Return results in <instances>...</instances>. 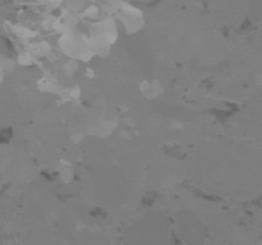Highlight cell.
<instances>
[{
  "label": "cell",
  "instance_id": "1",
  "mask_svg": "<svg viewBox=\"0 0 262 245\" xmlns=\"http://www.w3.org/2000/svg\"><path fill=\"white\" fill-rule=\"evenodd\" d=\"M59 49L63 54L78 62H90L93 58L90 45V37L75 29L69 33L60 34Z\"/></svg>",
  "mask_w": 262,
  "mask_h": 245
},
{
  "label": "cell",
  "instance_id": "2",
  "mask_svg": "<svg viewBox=\"0 0 262 245\" xmlns=\"http://www.w3.org/2000/svg\"><path fill=\"white\" fill-rule=\"evenodd\" d=\"M114 20L122 24L123 29L127 34H137L143 29L146 25L144 13L138 7L131 4L127 0H122L118 9L114 13Z\"/></svg>",
  "mask_w": 262,
  "mask_h": 245
},
{
  "label": "cell",
  "instance_id": "3",
  "mask_svg": "<svg viewBox=\"0 0 262 245\" xmlns=\"http://www.w3.org/2000/svg\"><path fill=\"white\" fill-rule=\"evenodd\" d=\"M88 29H90V34L105 39L111 45H113L118 39V27L113 16H106L105 18H100L95 23H90Z\"/></svg>",
  "mask_w": 262,
  "mask_h": 245
},
{
  "label": "cell",
  "instance_id": "4",
  "mask_svg": "<svg viewBox=\"0 0 262 245\" xmlns=\"http://www.w3.org/2000/svg\"><path fill=\"white\" fill-rule=\"evenodd\" d=\"M79 20H80V17H79L78 13L71 12L69 9H60L59 16L54 17L53 30L59 34L69 33V32L76 29Z\"/></svg>",
  "mask_w": 262,
  "mask_h": 245
},
{
  "label": "cell",
  "instance_id": "5",
  "mask_svg": "<svg viewBox=\"0 0 262 245\" xmlns=\"http://www.w3.org/2000/svg\"><path fill=\"white\" fill-rule=\"evenodd\" d=\"M139 91L146 99H156L164 93V88L159 80H144L139 84Z\"/></svg>",
  "mask_w": 262,
  "mask_h": 245
},
{
  "label": "cell",
  "instance_id": "6",
  "mask_svg": "<svg viewBox=\"0 0 262 245\" xmlns=\"http://www.w3.org/2000/svg\"><path fill=\"white\" fill-rule=\"evenodd\" d=\"M90 45L91 50H92L93 57H100V58H106L107 55L111 54L112 45L105 39L100 38L97 36H92L90 34Z\"/></svg>",
  "mask_w": 262,
  "mask_h": 245
},
{
  "label": "cell",
  "instance_id": "7",
  "mask_svg": "<svg viewBox=\"0 0 262 245\" xmlns=\"http://www.w3.org/2000/svg\"><path fill=\"white\" fill-rule=\"evenodd\" d=\"M37 88H38L39 92L43 93H60V91H62L59 81L54 78V76L50 75L42 76V78L37 81Z\"/></svg>",
  "mask_w": 262,
  "mask_h": 245
},
{
  "label": "cell",
  "instance_id": "8",
  "mask_svg": "<svg viewBox=\"0 0 262 245\" xmlns=\"http://www.w3.org/2000/svg\"><path fill=\"white\" fill-rule=\"evenodd\" d=\"M28 50L36 58H43L51 53V46L46 41L30 42L29 45H28Z\"/></svg>",
  "mask_w": 262,
  "mask_h": 245
},
{
  "label": "cell",
  "instance_id": "9",
  "mask_svg": "<svg viewBox=\"0 0 262 245\" xmlns=\"http://www.w3.org/2000/svg\"><path fill=\"white\" fill-rule=\"evenodd\" d=\"M79 17H80V20H86L88 23H95V21L101 18V9H100V7L96 3H92L90 6H86L79 13Z\"/></svg>",
  "mask_w": 262,
  "mask_h": 245
},
{
  "label": "cell",
  "instance_id": "10",
  "mask_svg": "<svg viewBox=\"0 0 262 245\" xmlns=\"http://www.w3.org/2000/svg\"><path fill=\"white\" fill-rule=\"evenodd\" d=\"M96 2H100L101 12H104L106 16H114L122 0H96Z\"/></svg>",
  "mask_w": 262,
  "mask_h": 245
},
{
  "label": "cell",
  "instance_id": "11",
  "mask_svg": "<svg viewBox=\"0 0 262 245\" xmlns=\"http://www.w3.org/2000/svg\"><path fill=\"white\" fill-rule=\"evenodd\" d=\"M11 29H12L13 34L21 39H32L37 36V32L27 27H23V25H11Z\"/></svg>",
  "mask_w": 262,
  "mask_h": 245
},
{
  "label": "cell",
  "instance_id": "12",
  "mask_svg": "<svg viewBox=\"0 0 262 245\" xmlns=\"http://www.w3.org/2000/svg\"><path fill=\"white\" fill-rule=\"evenodd\" d=\"M58 172H59V177L64 181V183H70L74 177V172H72V168L70 163L60 162L59 167H58Z\"/></svg>",
  "mask_w": 262,
  "mask_h": 245
},
{
  "label": "cell",
  "instance_id": "13",
  "mask_svg": "<svg viewBox=\"0 0 262 245\" xmlns=\"http://www.w3.org/2000/svg\"><path fill=\"white\" fill-rule=\"evenodd\" d=\"M63 3L66 4V9L78 15L86 7L85 0H63Z\"/></svg>",
  "mask_w": 262,
  "mask_h": 245
},
{
  "label": "cell",
  "instance_id": "14",
  "mask_svg": "<svg viewBox=\"0 0 262 245\" xmlns=\"http://www.w3.org/2000/svg\"><path fill=\"white\" fill-rule=\"evenodd\" d=\"M37 60V58L30 53L29 50L21 51L20 54L17 55V59H16V64H20V66H32L34 64V62Z\"/></svg>",
  "mask_w": 262,
  "mask_h": 245
},
{
  "label": "cell",
  "instance_id": "15",
  "mask_svg": "<svg viewBox=\"0 0 262 245\" xmlns=\"http://www.w3.org/2000/svg\"><path fill=\"white\" fill-rule=\"evenodd\" d=\"M62 95H64L66 97H69V100H79L80 99V95H81V90L79 85L74 84V85H70L69 88H66V90L60 91Z\"/></svg>",
  "mask_w": 262,
  "mask_h": 245
},
{
  "label": "cell",
  "instance_id": "16",
  "mask_svg": "<svg viewBox=\"0 0 262 245\" xmlns=\"http://www.w3.org/2000/svg\"><path fill=\"white\" fill-rule=\"evenodd\" d=\"M85 134H86V130L84 129L83 126L72 125L71 127H70V137H71L72 141L75 142L81 141V139L85 137Z\"/></svg>",
  "mask_w": 262,
  "mask_h": 245
},
{
  "label": "cell",
  "instance_id": "17",
  "mask_svg": "<svg viewBox=\"0 0 262 245\" xmlns=\"http://www.w3.org/2000/svg\"><path fill=\"white\" fill-rule=\"evenodd\" d=\"M63 71H64V74L69 76V78H72V76L79 71V62L74 59L70 60L69 63H66L64 66H63Z\"/></svg>",
  "mask_w": 262,
  "mask_h": 245
},
{
  "label": "cell",
  "instance_id": "18",
  "mask_svg": "<svg viewBox=\"0 0 262 245\" xmlns=\"http://www.w3.org/2000/svg\"><path fill=\"white\" fill-rule=\"evenodd\" d=\"M16 66V62L15 60H11L8 58H0V67L4 70V72H9L12 71Z\"/></svg>",
  "mask_w": 262,
  "mask_h": 245
},
{
  "label": "cell",
  "instance_id": "19",
  "mask_svg": "<svg viewBox=\"0 0 262 245\" xmlns=\"http://www.w3.org/2000/svg\"><path fill=\"white\" fill-rule=\"evenodd\" d=\"M4 79H6V72H4V70L0 67V84L3 83Z\"/></svg>",
  "mask_w": 262,
  "mask_h": 245
},
{
  "label": "cell",
  "instance_id": "20",
  "mask_svg": "<svg viewBox=\"0 0 262 245\" xmlns=\"http://www.w3.org/2000/svg\"><path fill=\"white\" fill-rule=\"evenodd\" d=\"M34 2H38V3H43V4H48L49 0H34Z\"/></svg>",
  "mask_w": 262,
  "mask_h": 245
},
{
  "label": "cell",
  "instance_id": "21",
  "mask_svg": "<svg viewBox=\"0 0 262 245\" xmlns=\"http://www.w3.org/2000/svg\"><path fill=\"white\" fill-rule=\"evenodd\" d=\"M85 2H88V3H91V4L96 3V0H85Z\"/></svg>",
  "mask_w": 262,
  "mask_h": 245
}]
</instances>
